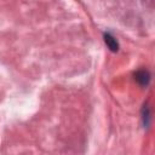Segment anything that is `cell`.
I'll use <instances>...</instances> for the list:
<instances>
[{"instance_id":"cell-2","label":"cell","mask_w":155,"mask_h":155,"mask_svg":"<svg viewBox=\"0 0 155 155\" xmlns=\"http://www.w3.org/2000/svg\"><path fill=\"white\" fill-rule=\"evenodd\" d=\"M149 79H150V75H149V73L145 71V70H140V71H138V73L136 74V80H137L138 82H140L142 85H147V84L149 82Z\"/></svg>"},{"instance_id":"cell-1","label":"cell","mask_w":155,"mask_h":155,"mask_svg":"<svg viewBox=\"0 0 155 155\" xmlns=\"http://www.w3.org/2000/svg\"><path fill=\"white\" fill-rule=\"evenodd\" d=\"M104 41H105L107 46H108L113 52H116V51L119 50V44H117L116 39H115L111 34H109V33L104 34Z\"/></svg>"}]
</instances>
